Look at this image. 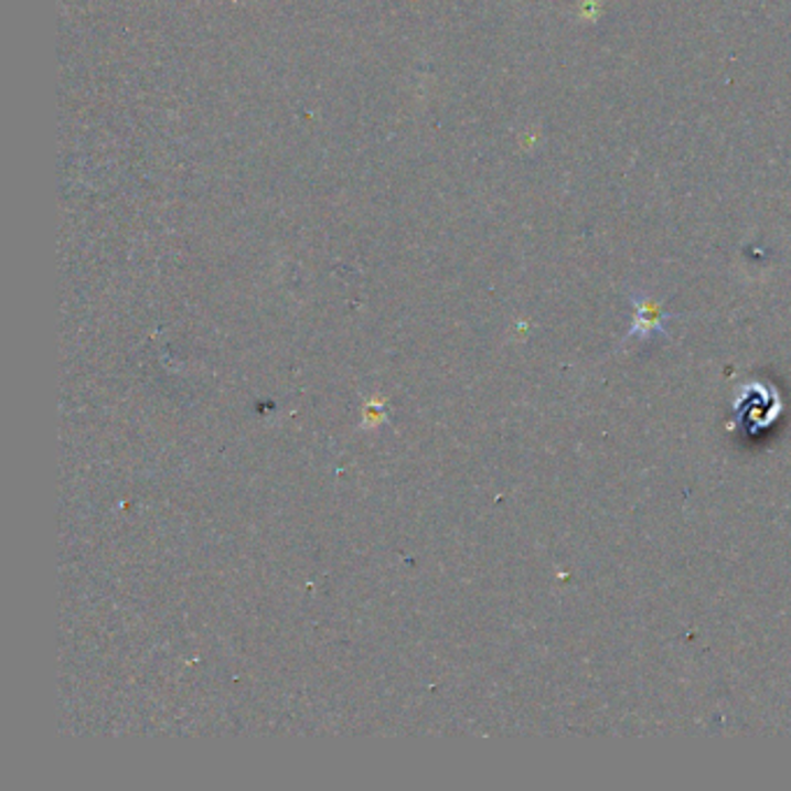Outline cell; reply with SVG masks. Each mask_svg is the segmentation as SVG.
<instances>
[{"instance_id": "cell-1", "label": "cell", "mask_w": 791, "mask_h": 791, "mask_svg": "<svg viewBox=\"0 0 791 791\" xmlns=\"http://www.w3.org/2000/svg\"><path fill=\"white\" fill-rule=\"evenodd\" d=\"M634 307H637V323L631 328L629 334H664V323L671 319L669 313H664L658 304L650 302L648 298H639L634 296Z\"/></svg>"}]
</instances>
